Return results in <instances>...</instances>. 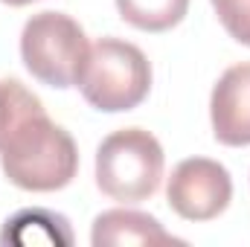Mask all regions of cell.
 Returning a JSON list of instances; mask_svg holds the SVG:
<instances>
[{"label":"cell","instance_id":"1","mask_svg":"<svg viewBox=\"0 0 250 247\" xmlns=\"http://www.w3.org/2000/svg\"><path fill=\"white\" fill-rule=\"evenodd\" d=\"M0 166L26 192L64 189L79 172V148L41 99L18 79H0Z\"/></svg>","mask_w":250,"mask_h":247},{"label":"cell","instance_id":"2","mask_svg":"<svg viewBox=\"0 0 250 247\" xmlns=\"http://www.w3.org/2000/svg\"><path fill=\"white\" fill-rule=\"evenodd\" d=\"M76 84L96 111H131L151 90V64L131 41L99 38L90 47Z\"/></svg>","mask_w":250,"mask_h":247},{"label":"cell","instance_id":"5","mask_svg":"<svg viewBox=\"0 0 250 247\" xmlns=\"http://www.w3.org/2000/svg\"><path fill=\"white\" fill-rule=\"evenodd\" d=\"M169 206L187 221H212L218 218L233 198L230 172L209 157H189L172 169L166 186Z\"/></svg>","mask_w":250,"mask_h":247},{"label":"cell","instance_id":"7","mask_svg":"<svg viewBox=\"0 0 250 247\" xmlns=\"http://www.w3.org/2000/svg\"><path fill=\"white\" fill-rule=\"evenodd\" d=\"M93 247H114V245H184V239H175L163 230V224L154 215L137 212V209H108L96 215L90 230Z\"/></svg>","mask_w":250,"mask_h":247},{"label":"cell","instance_id":"6","mask_svg":"<svg viewBox=\"0 0 250 247\" xmlns=\"http://www.w3.org/2000/svg\"><path fill=\"white\" fill-rule=\"evenodd\" d=\"M212 134L221 145H250V62L224 70L209 99Z\"/></svg>","mask_w":250,"mask_h":247},{"label":"cell","instance_id":"8","mask_svg":"<svg viewBox=\"0 0 250 247\" xmlns=\"http://www.w3.org/2000/svg\"><path fill=\"white\" fill-rule=\"evenodd\" d=\"M0 245H73V230H70V221L64 215L32 206V209L15 212L3 224Z\"/></svg>","mask_w":250,"mask_h":247},{"label":"cell","instance_id":"3","mask_svg":"<svg viewBox=\"0 0 250 247\" xmlns=\"http://www.w3.org/2000/svg\"><path fill=\"white\" fill-rule=\"evenodd\" d=\"M163 145L146 128H123L102 140L96 151V186L123 204L151 198L163 178Z\"/></svg>","mask_w":250,"mask_h":247},{"label":"cell","instance_id":"10","mask_svg":"<svg viewBox=\"0 0 250 247\" xmlns=\"http://www.w3.org/2000/svg\"><path fill=\"white\" fill-rule=\"evenodd\" d=\"M212 9L230 38L250 47V0H212Z\"/></svg>","mask_w":250,"mask_h":247},{"label":"cell","instance_id":"9","mask_svg":"<svg viewBox=\"0 0 250 247\" xmlns=\"http://www.w3.org/2000/svg\"><path fill=\"white\" fill-rule=\"evenodd\" d=\"M117 9L123 21L143 32H166L184 21L189 0H117Z\"/></svg>","mask_w":250,"mask_h":247},{"label":"cell","instance_id":"11","mask_svg":"<svg viewBox=\"0 0 250 247\" xmlns=\"http://www.w3.org/2000/svg\"><path fill=\"white\" fill-rule=\"evenodd\" d=\"M0 3H9V6H26V3H35V0H0Z\"/></svg>","mask_w":250,"mask_h":247},{"label":"cell","instance_id":"4","mask_svg":"<svg viewBox=\"0 0 250 247\" xmlns=\"http://www.w3.org/2000/svg\"><path fill=\"white\" fill-rule=\"evenodd\" d=\"M87 53L90 44L84 29L64 12H38L23 23L21 59L38 82L50 87H73Z\"/></svg>","mask_w":250,"mask_h":247}]
</instances>
